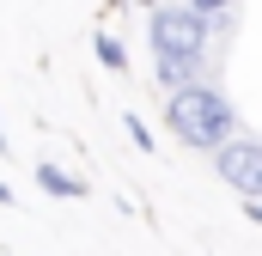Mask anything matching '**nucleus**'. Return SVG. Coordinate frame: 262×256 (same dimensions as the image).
<instances>
[{
  "instance_id": "1",
  "label": "nucleus",
  "mask_w": 262,
  "mask_h": 256,
  "mask_svg": "<svg viewBox=\"0 0 262 256\" xmlns=\"http://www.w3.org/2000/svg\"><path fill=\"white\" fill-rule=\"evenodd\" d=\"M146 43H152V73L171 92H189L207 79V49H213V18L207 6H152L146 12Z\"/></svg>"
},
{
  "instance_id": "2",
  "label": "nucleus",
  "mask_w": 262,
  "mask_h": 256,
  "mask_svg": "<svg viewBox=\"0 0 262 256\" xmlns=\"http://www.w3.org/2000/svg\"><path fill=\"white\" fill-rule=\"evenodd\" d=\"M165 122H171V134L183 146H201V153H220V146L238 140V110L213 79H201L189 92H171L165 98Z\"/></svg>"
},
{
  "instance_id": "3",
  "label": "nucleus",
  "mask_w": 262,
  "mask_h": 256,
  "mask_svg": "<svg viewBox=\"0 0 262 256\" xmlns=\"http://www.w3.org/2000/svg\"><path fill=\"white\" fill-rule=\"evenodd\" d=\"M213 171L244 195V201H262V140H232L213 153Z\"/></svg>"
},
{
  "instance_id": "4",
  "label": "nucleus",
  "mask_w": 262,
  "mask_h": 256,
  "mask_svg": "<svg viewBox=\"0 0 262 256\" xmlns=\"http://www.w3.org/2000/svg\"><path fill=\"white\" fill-rule=\"evenodd\" d=\"M37 189H49L55 201H79V195H85V183H79L73 171H61L55 159H43V165H37Z\"/></svg>"
},
{
  "instance_id": "5",
  "label": "nucleus",
  "mask_w": 262,
  "mask_h": 256,
  "mask_svg": "<svg viewBox=\"0 0 262 256\" xmlns=\"http://www.w3.org/2000/svg\"><path fill=\"white\" fill-rule=\"evenodd\" d=\"M92 43H98V61L110 67V73H128V49H122V43H116V37H110V31H98V37H92Z\"/></svg>"
},
{
  "instance_id": "6",
  "label": "nucleus",
  "mask_w": 262,
  "mask_h": 256,
  "mask_svg": "<svg viewBox=\"0 0 262 256\" xmlns=\"http://www.w3.org/2000/svg\"><path fill=\"white\" fill-rule=\"evenodd\" d=\"M128 140L140 146V153H152V134H146V122H140V116H128Z\"/></svg>"
},
{
  "instance_id": "7",
  "label": "nucleus",
  "mask_w": 262,
  "mask_h": 256,
  "mask_svg": "<svg viewBox=\"0 0 262 256\" xmlns=\"http://www.w3.org/2000/svg\"><path fill=\"white\" fill-rule=\"evenodd\" d=\"M244 214H250V220H256V226H262V201H244Z\"/></svg>"
},
{
  "instance_id": "8",
  "label": "nucleus",
  "mask_w": 262,
  "mask_h": 256,
  "mask_svg": "<svg viewBox=\"0 0 262 256\" xmlns=\"http://www.w3.org/2000/svg\"><path fill=\"white\" fill-rule=\"evenodd\" d=\"M12 201H18V195H12V189H6V183H0V207H12Z\"/></svg>"
},
{
  "instance_id": "9",
  "label": "nucleus",
  "mask_w": 262,
  "mask_h": 256,
  "mask_svg": "<svg viewBox=\"0 0 262 256\" xmlns=\"http://www.w3.org/2000/svg\"><path fill=\"white\" fill-rule=\"evenodd\" d=\"M6 146H12V140H6V128H0V153H6Z\"/></svg>"
}]
</instances>
